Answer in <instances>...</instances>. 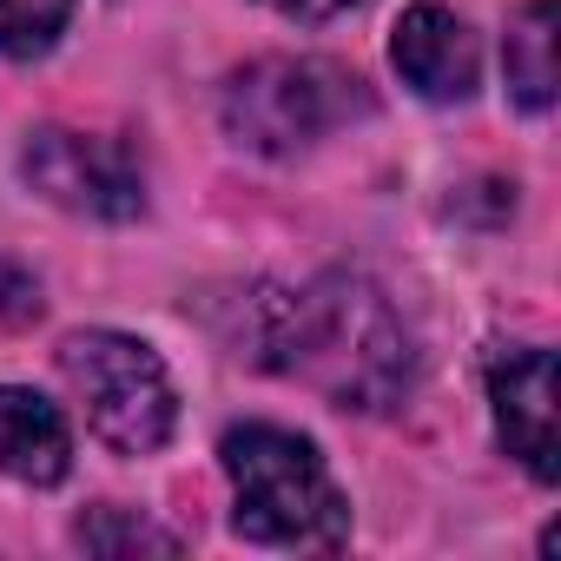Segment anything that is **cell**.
I'll return each mask as SVG.
<instances>
[{
  "instance_id": "cell-12",
  "label": "cell",
  "mask_w": 561,
  "mask_h": 561,
  "mask_svg": "<svg viewBox=\"0 0 561 561\" xmlns=\"http://www.w3.org/2000/svg\"><path fill=\"white\" fill-rule=\"evenodd\" d=\"M271 14H285V21H298V27H324V21H337V14H351L357 0H264Z\"/></svg>"
},
{
  "instance_id": "cell-9",
  "label": "cell",
  "mask_w": 561,
  "mask_h": 561,
  "mask_svg": "<svg viewBox=\"0 0 561 561\" xmlns=\"http://www.w3.org/2000/svg\"><path fill=\"white\" fill-rule=\"evenodd\" d=\"M502 60H508V93H515V106H528V113H548L554 106V0H528V8L508 21V47H502Z\"/></svg>"
},
{
  "instance_id": "cell-6",
  "label": "cell",
  "mask_w": 561,
  "mask_h": 561,
  "mask_svg": "<svg viewBox=\"0 0 561 561\" xmlns=\"http://www.w3.org/2000/svg\"><path fill=\"white\" fill-rule=\"evenodd\" d=\"M489 403H495L502 449L535 482H554L561 476V462H554V357L541 344L495 351L489 357Z\"/></svg>"
},
{
  "instance_id": "cell-8",
  "label": "cell",
  "mask_w": 561,
  "mask_h": 561,
  "mask_svg": "<svg viewBox=\"0 0 561 561\" xmlns=\"http://www.w3.org/2000/svg\"><path fill=\"white\" fill-rule=\"evenodd\" d=\"M67 469H73L67 416L47 397H34V390L0 383V476L54 489V482H67Z\"/></svg>"
},
{
  "instance_id": "cell-4",
  "label": "cell",
  "mask_w": 561,
  "mask_h": 561,
  "mask_svg": "<svg viewBox=\"0 0 561 561\" xmlns=\"http://www.w3.org/2000/svg\"><path fill=\"white\" fill-rule=\"evenodd\" d=\"M364 80L331 60H257L225 87V133L244 152H305L364 113Z\"/></svg>"
},
{
  "instance_id": "cell-11",
  "label": "cell",
  "mask_w": 561,
  "mask_h": 561,
  "mask_svg": "<svg viewBox=\"0 0 561 561\" xmlns=\"http://www.w3.org/2000/svg\"><path fill=\"white\" fill-rule=\"evenodd\" d=\"M73 14V0H0V54L8 60H34L60 41Z\"/></svg>"
},
{
  "instance_id": "cell-7",
  "label": "cell",
  "mask_w": 561,
  "mask_h": 561,
  "mask_svg": "<svg viewBox=\"0 0 561 561\" xmlns=\"http://www.w3.org/2000/svg\"><path fill=\"white\" fill-rule=\"evenodd\" d=\"M390 60H397V73H403L423 100H436V106L469 100L476 80H482V54H476L469 21L449 14V8H436V0H416V8L397 21Z\"/></svg>"
},
{
  "instance_id": "cell-5",
  "label": "cell",
  "mask_w": 561,
  "mask_h": 561,
  "mask_svg": "<svg viewBox=\"0 0 561 561\" xmlns=\"http://www.w3.org/2000/svg\"><path fill=\"white\" fill-rule=\"evenodd\" d=\"M21 172L41 198L80 211V218H133L139 211V165L126 159V146L93 139V133H67L47 126L34 133V146L21 152Z\"/></svg>"
},
{
  "instance_id": "cell-3",
  "label": "cell",
  "mask_w": 561,
  "mask_h": 561,
  "mask_svg": "<svg viewBox=\"0 0 561 561\" xmlns=\"http://www.w3.org/2000/svg\"><path fill=\"white\" fill-rule=\"evenodd\" d=\"M60 377L87 410V430L119 449V456H152L165 449L179 423V390L159 364L152 344L126 331H73L60 344Z\"/></svg>"
},
{
  "instance_id": "cell-2",
  "label": "cell",
  "mask_w": 561,
  "mask_h": 561,
  "mask_svg": "<svg viewBox=\"0 0 561 561\" xmlns=\"http://www.w3.org/2000/svg\"><path fill=\"white\" fill-rule=\"evenodd\" d=\"M231 476V528L257 548L331 554L351 535V502L324 469L318 443L277 423H244L218 443Z\"/></svg>"
},
{
  "instance_id": "cell-1",
  "label": "cell",
  "mask_w": 561,
  "mask_h": 561,
  "mask_svg": "<svg viewBox=\"0 0 561 561\" xmlns=\"http://www.w3.org/2000/svg\"><path fill=\"white\" fill-rule=\"evenodd\" d=\"M244 318L238 357L285 370L344 410H383L410 383V337L364 277H318L305 291L264 285L244 298Z\"/></svg>"
},
{
  "instance_id": "cell-10",
  "label": "cell",
  "mask_w": 561,
  "mask_h": 561,
  "mask_svg": "<svg viewBox=\"0 0 561 561\" xmlns=\"http://www.w3.org/2000/svg\"><path fill=\"white\" fill-rule=\"evenodd\" d=\"M73 541H80L87 554H179V535H172V528H159V522H146V515H126V508H93V515H80Z\"/></svg>"
}]
</instances>
